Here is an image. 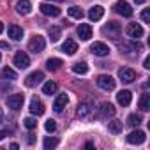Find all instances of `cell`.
<instances>
[{
    "label": "cell",
    "instance_id": "17",
    "mask_svg": "<svg viewBox=\"0 0 150 150\" xmlns=\"http://www.w3.org/2000/svg\"><path fill=\"white\" fill-rule=\"evenodd\" d=\"M78 35H80L81 41H88V39L92 37V28H90V25H88V23H81V25L78 27Z\"/></svg>",
    "mask_w": 150,
    "mask_h": 150
},
{
    "label": "cell",
    "instance_id": "39",
    "mask_svg": "<svg viewBox=\"0 0 150 150\" xmlns=\"http://www.w3.org/2000/svg\"><path fill=\"white\" fill-rule=\"evenodd\" d=\"M7 134H9L7 131H0V141H2V139H4V138L7 136Z\"/></svg>",
    "mask_w": 150,
    "mask_h": 150
},
{
    "label": "cell",
    "instance_id": "31",
    "mask_svg": "<svg viewBox=\"0 0 150 150\" xmlns=\"http://www.w3.org/2000/svg\"><path fill=\"white\" fill-rule=\"evenodd\" d=\"M48 35H50V39H51L53 42H57V41L60 39V28H58V27H50V28H48Z\"/></svg>",
    "mask_w": 150,
    "mask_h": 150
},
{
    "label": "cell",
    "instance_id": "36",
    "mask_svg": "<svg viewBox=\"0 0 150 150\" xmlns=\"http://www.w3.org/2000/svg\"><path fill=\"white\" fill-rule=\"evenodd\" d=\"M141 20H143L145 23H150V11H148V9H143V13H141Z\"/></svg>",
    "mask_w": 150,
    "mask_h": 150
},
{
    "label": "cell",
    "instance_id": "16",
    "mask_svg": "<svg viewBox=\"0 0 150 150\" xmlns=\"http://www.w3.org/2000/svg\"><path fill=\"white\" fill-rule=\"evenodd\" d=\"M7 34H9V37L14 39V41H21V39H23V28L18 27V25H9Z\"/></svg>",
    "mask_w": 150,
    "mask_h": 150
},
{
    "label": "cell",
    "instance_id": "8",
    "mask_svg": "<svg viewBox=\"0 0 150 150\" xmlns=\"http://www.w3.org/2000/svg\"><path fill=\"white\" fill-rule=\"evenodd\" d=\"M23 101H25V97H23L21 94H13V96L7 97V106H9L11 110L18 111V110L23 106Z\"/></svg>",
    "mask_w": 150,
    "mask_h": 150
},
{
    "label": "cell",
    "instance_id": "4",
    "mask_svg": "<svg viewBox=\"0 0 150 150\" xmlns=\"http://www.w3.org/2000/svg\"><path fill=\"white\" fill-rule=\"evenodd\" d=\"M113 9H115V13H118V14H122L125 18H131L132 16V7L125 2V0H118V2L113 6Z\"/></svg>",
    "mask_w": 150,
    "mask_h": 150
},
{
    "label": "cell",
    "instance_id": "19",
    "mask_svg": "<svg viewBox=\"0 0 150 150\" xmlns=\"http://www.w3.org/2000/svg\"><path fill=\"white\" fill-rule=\"evenodd\" d=\"M103 14H104V7H101V6H94V7L88 11V18H90L92 21H99V20L103 18Z\"/></svg>",
    "mask_w": 150,
    "mask_h": 150
},
{
    "label": "cell",
    "instance_id": "1",
    "mask_svg": "<svg viewBox=\"0 0 150 150\" xmlns=\"http://www.w3.org/2000/svg\"><path fill=\"white\" fill-rule=\"evenodd\" d=\"M120 32H122V27L117 21H110V23H106L103 27V34L108 35V37H111V39H118L120 37Z\"/></svg>",
    "mask_w": 150,
    "mask_h": 150
},
{
    "label": "cell",
    "instance_id": "12",
    "mask_svg": "<svg viewBox=\"0 0 150 150\" xmlns=\"http://www.w3.org/2000/svg\"><path fill=\"white\" fill-rule=\"evenodd\" d=\"M30 113H32V115H35V117H41V115L44 113V104H42V101H41V99L34 97V99L30 101Z\"/></svg>",
    "mask_w": 150,
    "mask_h": 150
},
{
    "label": "cell",
    "instance_id": "6",
    "mask_svg": "<svg viewBox=\"0 0 150 150\" xmlns=\"http://www.w3.org/2000/svg\"><path fill=\"white\" fill-rule=\"evenodd\" d=\"M90 51L96 55V57H108L110 55V48H108V44H104V42H94L92 46H90Z\"/></svg>",
    "mask_w": 150,
    "mask_h": 150
},
{
    "label": "cell",
    "instance_id": "30",
    "mask_svg": "<svg viewBox=\"0 0 150 150\" xmlns=\"http://www.w3.org/2000/svg\"><path fill=\"white\" fill-rule=\"evenodd\" d=\"M69 16L71 18H74V20H81L83 18V11L80 9V7H76V6H72V7H69Z\"/></svg>",
    "mask_w": 150,
    "mask_h": 150
},
{
    "label": "cell",
    "instance_id": "7",
    "mask_svg": "<svg viewBox=\"0 0 150 150\" xmlns=\"http://www.w3.org/2000/svg\"><path fill=\"white\" fill-rule=\"evenodd\" d=\"M14 65H16L18 69H27V67L30 65L28 55H27L25 51H18V53L14 55Z\"/></svg>",
    "mask_w": 150,
    "mask_h": 150
},
{
    "label": "cell",
    "instance_id": "21",
    "mask_svg": "<svg viewBox=\"0 0 150 150\" xmlns=\"http://www.w3.org/2000/svg\"><path fill=\"white\" fill-rule=\"evenodd\" d=\"M90 111H92V108H90L88 103H80L78 110H76V115H78V118H87L90 115Z\"/></svg>",
    "mask_w": 150,
    "mask_h": 150
},
{
    "label": "cell",
    "instance_id": "18",
    "mask_svg": "<svg viewBox=\"0 0 150 150\" xmlns=\"http://www.w3.org/2000/svg\"><path fill=\"white\" fill-rule=\"evenodd\" d=\"M62 51L67 53V55H74L78 51V44L76 41H72V39H65V42L62 44Z\"/></svg>",
    "mask_w": 150,
    "mask_h": 150
},
{
    "label": "cell",
    "instance_id": "29",
    "mask_svg": "<svg viewBox=\"0 0 150 150\" xmlns=\"http://www.w3.org/2000/svg\"><path fill=\"white\" fill-rule=\"evenodd\" d=\"M141 122H143V120H141V117H139V115H136V113H132V115H129V117H127V125H129V127H138Z\"/></svg>",
    "mask_w": 150,
    "mask_h": 150
},
{
    "label": "cell",
    "instance_id": "44",
    "mask_svg": "<svg viewBox=\"0 0 150 150\" xmlns=\"http://www.w3.org/2000/svg\"><path fill=\"white\" fill-rule=\"evenodd\" d=\"M55 2H64V0H55Z\"/></svg>",
    "mask_w": 150,
    "mask_h": 150
},
{
    "label": "cell",
    "instance_id": "33",
    "mask_svg": "<svg viewBox=\"0 0 150 150\" xmlns=\"http://www.w3.org/2000/svg\"><path fill=\"white\" fill-rule=\"evenodd\" d=\"M23 125H25L27 129H30V131H32V129H35V127H37V120H35V118H32V117H28V118H25V120H23Z\"/></svg>",
    "mask_w": 150,
    "mask_h": 150
},
{
    "label": "cell",
    "instance_id": "26",
    "mask_svg": "<svg viewBox=\"0 0 150 150\" xmlns=\"http://www.w3.org/2000/svg\"><path fill=\"white\" fill-rule=\"evenodd\" d=\"M62 65H64V62H62L60 58H48V60H46V67H48L50 71H58Z\"/></svg>",
    "mask_w": 150,
    "mask_h": 150
},
{
    "label": "cell",
    "instance_id": "41",
    "mask_svg": "<svg viewBox=\"0 0 150 150\" xmlns=\"http://www.w3.org/2000/svg\"><path fill=\"white\" fill-rule=\"evenodd\" d=\"M4 122V115H2V110H0V124Z\"/></svg>",
    "mask_w": 150,
    "mask_h": 150
},
{
    "label": "cell",
    "instance_id": "43",
    "mask_svg": "<svg viewBox=\"0 0 150 150\" xmlns=\"http://www.w3.org/2000/svg\"><path fill=\"white\" fill-rule=\"evenodd\" d=\"M136 4H145V0H134Z\"/></svg>",
    "mask_w": 150,
    "mask_h": 150
},
{
    "label": "cell",
    "instance_id": "45",
    "mask_svg": "<svg viewBox=\"0 0 150 150\" xmlns=\"http://www.w3.org/2000/svg\"><path fill=\"white\" fill-rule=\"evenodd\" d=\"M0 60H2V57H0Z\"/></svg>",
    "mask_w": 150,
    "mask_h": 150
},
{
    "label": "cell",
    "instance_id": "10",
    "mask_svg": "<svg viewBox=\"0 0 150 150\" xmlns=\"http://www.w3.org/2000/svg\"><path fill=\"white\" fill-rule=\"evenodd\" d=\"M39 9H41V13L44 14V16H51V18H57V16H60V9L57 7V6H51V4H41L39 6Z\"/></svg>",
    "mask_w": 150,
    "mask_h": 150
},
{
    "label": "cell",
    "instance_id": "37",
    "mask_svg": "<svg viewBox=\"0 0 150 150\" xmlns=\"http://www.w3.org/2000/svg\"><path fill=\"white\" fill-rule=\"evenodd\" d=\"M143 67H145V69H150V58H148V57L145 58V62H143Z\"/></svg>",
    "mask_w": 150,
    "mask_h": 150
},
{
    "label": "cell",
    "instance_id": "20",
    "mask_svg": "<svg viewBox=\"0 0 150 150\" xmlns=\"http://www.w3.org/2000/svg\"><path fill=\"white\" fill-rule=\"evenodd\" d=\"M118 48H120L124 53H136V55H138V51H141V46L136 44V42H124V44H120Z\"/></svg>",
    "mask_w": 150,
    "mask_h": 150
},
{
    "label": "cell",
    "instance_id": "35",
    "mask_svg": "<svg viewBox=\"0 0 150 150\" xmlns=\"http://www.w3.org/2000/svg\"><path fill=\"white\" fill-rule=\"evenodd\" d=\"M44 129H46L48 132H53V131L57 129V122H55V120H51V118H50V120H46V124H44Z\"/></svg>",
    "mask_w": 150,
    "mask_h": 150
},
{
    "label": "cell",
    "instance_id": "32",
    "mask_svg": "<svg viewBox=\"0 0 150 150\" xmlns=\"http://www.w3.org/2000/svg\"><path fill=\"white\" fill-rule=\"evenodd\" d=\"M2 76H4V78H7V80H16V78H18V74H16L11 67H6V69L2 71Z\"/></svg>",
    "mask_w": 150,
    "mask_h": 150
},
{
    "label": "cell",
    "instance_id": "2",
    "mask_svg": "<svg viewBox=\"0 0 150 150\" xmlns=\"http://www.w3.org/2000/svg\"><path fill=\"white\" fill-rule=\"evenodd\" d=\"M44 46H46V41H44V37H42V35H39V34H37V35H34V37L28 41V50H30L32 53H35V55H37V53H41V51L44 50Z\"/></svg>",
    "mask_w": 150,
    "mask_h": 150
},
{
    "label": "cell",
    "instance_id": "38",
    "mask_svg": "<svg viewBox=\"0 0 150 150\" xmlns=\"http://www.w3.org/2000/svg\"><path fill=\"white\" fill-rule=\"evenodd\" d=\"M27 141H28V143L32 145V143L35 141V136H34V134H28V138H27Z\"/></svg>",
    "mask_w": 150,
    "mask_h": 150
},
{
    "label": "cell",
    "instance_id": "9",
    "mask_svg": "<svg viewBox=\"0 0 150 150\" xmlns=\"http://www.w3.org/2000/svg\"><path fill=\"white\" fill-rule=\"evenodd\" d=\"M118 78L124 81V83H132L136 80V72L131 69V67H122L118 71Z\"/></svg>",
    "mask_w": 150,
    "mask_h": 150
},
{
    "label": "cell",
    "instance_id": "22",
    "mask_svg": "<svg viewBox=\"0 0 150 150\" xmlns=\"http://www.w3.org/2000/svg\"><path fill=\"white\" fill-rule=\"evenodd\" d=\"M16 11H18V14H28L32 11V4L28 2V0H18Z\"/></svg>",
    "mask_w": 150,
    "mask_h": 150
},
{
    "label": "cell",
    "instance_id": "34",
    "mask_svg": "<svg viewBox=\"0 0 150 150\" xmlns=\"http://www.w3.org/2000/svg\"><path fill=\"white\" fill-rule=\"evenodd\" d=\"M57 145H58V139H57V138H46V139H44V148H46V150L55 148Z\"/></svg>",
    "mask_w": 150,
    "mask_h": 150
},
{
    "label": "cell",
    "instance_id": "42",
    "mask_svg": "<svg viewBox=\"0 0 150 150\" xmlns=\"http://www.w3.org/2000/svg\"><path fill=\"white\" fill-rule=\"evenodd\" d=\"M2 32H4V23L0 21V34H2Z\"/></svg>",
    "mask_w": 150,
    "mask_h": 150
},
{
    "label": "cell",
    "instance_id": "11",
    "mask_svg": "<svg viewBox=\"0 0 150 150\" xmlns=\"http://www.w3.org/2000/svg\"><path fill=\"white\" fill-rule=\"evenodd\" d=\"M125 32H127V35L132 37V39H139V37H143V27L138 25V23H129L127 28H125Z\"/></svg>",
    "mask_w": 150,
    "mask_h": 150
},
{
    "label": "cell",
    "instance_id": "14",
    "mask_svg": "<svg viewBox=\"0 0 150 150\" xmlns=\"http://www.w3.org/2000/svg\"><path fill=\"white\" fill-rule=\"evenodd\" d=\"M131 101H132V94H131L129 90H120V92L117 94V103H118V104H122V106H129Z\"/></svg>",
    "mask_w": 150,
    "mask_h": 150
},
{
    "label": "cell",
    "instance_id": "5",
    "mask_svg": "<svg viewBox=\"0 0 150 150\" xmlns=\"http://www.w3.org/2000/svg\"><path fill=\"white\" fill-rule=\"evenodd\" d=\"M42 80H44V74H42L41 71H34L32 74H28V76L25 78V85L32 88V87H37Z\"/></svg>",
    "mask_w": 150,
    "mask_h": 150
},
{
    "label": "cell",
    "instance_id": "3",
    "mask_svg": "<svg viewBox=\"0 0 150 150\" xmlns=\"http://www.w3.org/2000/svg\"><path fill=\"white\" fill-rule=\"evenodd\" d=\"M97 85L103 88V90H106V92H110V90H115V80L110 76V74H101V76H97Z\"/></svg>",
    "mask_w": 150,
    "mask_h": 150
},
{
    "label": "cell",
    "instance_id": "28",
    "mask_svg": "<svg viewBox=\"0 0 150 150\" xmlns=\"http://www.w3.org/2000/svg\"><path fill=\"white\" fill-rule=\"evenodd\" d=\"M72 71L76 72V74H87L88 72V65L85 62H76V64L72 65Z\"/></svg>",
    "mask_w": 150,
    "mask_h": 150
},
{
    "label": "cell",
    "instance_id": "15",
    "mask_svg": "<svg viewBox=\"0 0 150 150\" xmlns=\"http://www.w3.org/2000/svg\"><path fill=\"white\" fill-rule=\"evenodd\" d=\"M69 103V97H67V94H60L57 99H55V103H53V110L57 111V113H62V110L65 108V104Z\"/></svg>",
    "mask_w": 150,
    "mask_h": 150
},
{
    "label": "cell",
    "instance_id": "23",
    "mask_svg": "<svg viewBox=\"0 0 150 150\" xmlns=\"http://www.w3.org/2000/svg\"><path fill=\"white\" fill-rule=\"evenodd\" d=\"M101 113H103V117H115V113H117V110H115V106L111 104V103H104V104H101Z\"/></svg>",
    "mask_w": 150,
    "mask_h": 150
},
{
    "label": "cell",
    "instance_id": "13",
    "mask_svg": "<svg viewBox=\"0 0 150 150\" xmlns=\"http://www.w3.org/2000/svg\"><path fill=\"white\" fill-rule=\"evenodd\" d=\"M145 132L143 131H132V132H129V136H127V143H131V145H141L143 141H145Z\"/></svg>",
    "mask_w": 150,
    "mask_h": 150
},
{
    "label": "cell",
    "instance_id": "27",
    "mask_svg": "<svg viewBox=\"0 0 150 150\" xmlns=\"http://www.w3.org/2000/svg\"><path fill=\"white\" fill-rule=\"evenodd\" d=\"M57 83L55 81H46L44 83V87H42V94H46V96H51V94H55L57 92Z\"/></svg>",
    "mask_w": 150,
    "mask_h": 150
},
{
    "label": "cell",
    "instance_id": "24",
    "mask_svg": "<svg viewBox=\"0 0 150 150\" xmlns=\"http://www.w3.org/2000/svg\"><path fill=\"white\" fill-rule=\"evenodd\" d=\"M138 108L141 110V111H148L150 110V96L145 92V94H141V97H139V103H138Z\"/></svg>",
    "mask_w": 150,
    "mask_h": 150
},
{
    "label": "cell",
    "instance_id": "25",
    "mask_svg": "<svg viewBox=\"0 0 150 150\" xmlns=\"http://www.w3.org/2000/svg\"><path fill=\"white\" fill-rule=\"evenodd\" d=\"M108 129H110V132H113V134H120L122 129H124L122 120H111V122H108Z\"/></svg>",
    "mask_w": 150,
    "mask_h": 150
},
{
    "label": "cell",
    "instance_id": "40",
    "mask_svg": "<svg viewBox=\"0 0 150 150\" xmlns=\"http://www.w3.org/2000/svg\"><path fill=\"white\" fill-rule=\"evenodd\" d=\"M0 48H9V44L7 42H0Z\"/></svg>",
    "mask_w": 150,
    "mask_h": 150
}]
</instances>
